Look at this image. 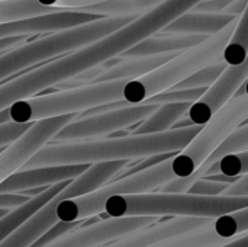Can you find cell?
<instances>
[{
    "mask_svg": "<svg viewBox=\"0 0 248 247\" xmlns=\"http://www.w3.org/2000/svg\"><path fill=\"white\" fill-rule=\"evenodd\" d=\"M201 130V125H193L182 130H170L161 134L46 144L33 156L32 160L26 163L22 170L49 166L94 165L121 160L132 162L164 153L177 154L192 143Z\"/></svg>",
    "mask_w": 248,
    "mask_h": 247,
    "instance_id": "6da1fadb",
    "label": "cell"
},
{
    "mask_svg": "<svg viewBox=\"0 0 248 247\" xmlns=\"http://www.w3.org/2000/svg\"><path fill=\"white\" fill-rule=\"evenodd\" d=\"M208 89H189V90H164L153 98L147 99L145 105H170V103H195L198 102Z\"/></svg>",
    "mask_w": 248,
    "mask_h": 247,
    "instance_id": "f1b7e54d",
    "label": "cell"
},
{
    "mask_svg": "<svg viewBox=\"0 0 248 247\" xmlns=\"http://www.w3.org/2000/svg\"><path fill=\"white\" fill-rule=\"evenodd\" d=\"M234 96H248V80L237 90V93Z\"/></svg>",
    "mask_w": 248,
    "mask_h": 247,
    "instance_id": "b9f144b4",
    "label": "cell"
},
{
    "mask_svg": "<svg viewBox=\"0 0 248 247\" xmlns=\"http://www.w3.org/2000/svg\"><path fill=\"white\" fill-rule=\"evenodd\" d=\"M230 185L227 183H219V182H214V181H208V179H201L198 181L187 194L190 195H199V197H221L225 189Z\"/></svg>",
    "mask_w": 248,
    "mask_h": 247,
    "instance_id": "d6a6232c",
    "label": "cell"
},
{
    "mask_svg": "<svg viewBox=\"0 0 248 247\" xmlns=\"http://www.w3.org/2000/svg\"><path fill=\"white\" fill-rule=\"evenodd\" d=\"M119 55L121 49L110 33L84 48L36 67L0 86V111L16 102L35 98L39 92L65 83Z\"/></svg>",
    "mask_w": 248,
    "mask_h": 247,
    "instance_id": "3957f363",
    "label": "cell"
},
{
    "mask_svg": "<svg viewBox=\"0 0 248 247\" xmlns=\"http://www.w3.org/2000/svg\"><path fill=\"white\" fill-rule=\"evenodd\" d=\"M176 154H171V153H164V154H155V156H150V157H144V159H140L138 162H131L129 166H126L124 170H122V176L119 178H125V176H131V175H135V173H140V172H144V170H148L154 166H158L170 159H173Z\"/></svg>",
    "mask_w": 248,
    "mask_h": 247,
    "instance_id": "1f68e13d",
    "label": "cell"
},
{
    "mask_svg": "<svg viewBox=\"0 0 248 247\" xmlns=\"http://www.w3.org/2000/svg\"><path fill=\"white\" fill-rule=\"evenodd\" d=\"M105 16L78 12V10H62L57 13L35 16L29 19H22L10 23L0 25V39L9 36H31L44 32H62L77 26L87 25L90 22L99 20Z\"/></svg>",
    "mask_w": 248,
    "mask_h": 247,
    "instance_id": "5bb4252c",
    "label": "cell"
},
{
    "mask_svg": "<svg viewBox=\"0 0 248 247\" xmlns=\"http://www.w3.org/2000/svg\"><path fill=\"white\" fill-rule=\"evenodd\" d=\"M179 54L180 52L138 57V58H121L118 64L112 66L110 68H106L92 83H103V82H113V80H135L154 71L155 68L173 60Z\"/></svg>",
    "mask_w": 248,
    "mask_h": 247,
    "instance_id": "d6986e66",
    "label": "cell"
},
{
    "mask_svg": "<svg viewBox=\"0 0 248 247\" xmlns=\"http://www.w3.org/2000/svg\"><path fill=\"white\" fill-rule=\"evenodd\" d=\"M78 114L55 116L32 122L31 127L0 151V183L10 175L22 170L33 156L42 150L52 138L70 122L76 121Z\"/></svg>",
    "mask_w": 248,
    "mask_h": 247,
    "instance_id": "8fae6325",
    "label": "cell"
},
{
    "mask_svg": "<svg viewBox=\"0 0 248 247\" xmlns=\"http://www.w3.org/2000/svg\"><path fill=\"white\" fill-rule=\"evenodd\" d=\"M70 182L71 181L61 182V183H57V185H52V186L46 188L38 197L31 198L26 204H23L22 207H17V208L12 210L6 217L0 218V243L6 237H9L17 227H20L28 218H31L32 215H35L44 205H46L61 191H64L68 186Z\"/></svg>",
    "mask_w": 248,
    "mask_h": 247,
    "instance_id": "ffe728a7",
    "label": "cell"
},
{
    "mask_svg": "<svg viewBox=\"0 0 248 247\" xmlns=\"http://www.w3.org/2000/svg\"><path fill=\"white\" fill-rule=\"evenodd\" d=\"M164 0H108L103 3L86 6L77 9L78 12H87L99 16H131V15H141L154 6L160 4Z\"/></svg>",
    "mask_w": 248,
    "mask_h": 247,
    "instance_id": "603a6c76",
    "label": "cell"
},
{
    "mask_svg": "<svg viewBox=\"0 0 248 247\" xmlns=\"http://www.w3.org/2000/svg\"><path fill=\"white\" fill-rule=\"evenodd\" d=\"M248 6V0H234L222 13L224 15H231V16H241Z\"/></svg>",
    "mask_w": 248,
    "mask_h": 247,
    "instance_id": "f35d334b",
    "label": "cell"
},
{
    "mask_svg": "<svg viewBox=\"0 0 248 247\" xmlns=\"http://www.w3.org/2000/svg\"><path fill=\"white\" fill-rule=\"evenodd\" d=\"M176 175L171 170V159L154 166L148 170L119 178L110 183H106L100 189L71 198L64 199L58 204L55 210V215L58 221L62 223H73V221H81L92 217H96L105 211V204L112 198L118 195H142V194H151L157 192L160 188H163L167 182L173 181Z\"/></svg>",
    "mask_w": 248,
    "mask_h": 247,
    "instance_id": "52a82bcc",
    "label": "cell"
},
{
    "mask_svg": "<svg viewBox=\"0 0 248 247\" xmlns=\"http://www.w3.org/2000/svg\"><path fill=\"white\" fill-rule=\"evenodd\" d=\"M227 67H228V64L221 58L219 61L212 63V64H209V66L198 70L196 73H193L187 79L182 80L180 83H177L176 86H173L171 90L209 89L211 86H214L217 83V80L222 76V73L225 71Z\"/></svg>",
    "mask_w": 248,
    "mask_h": 247,
    "instance_id": "4316f807",
    "label": "cell"
},
{
    "mask_svg": "<svg viewBox=\"0 0 248 247\" xmlns=\"http://www.w3.org/2000/svg\"><path fill=\"white\" fill-rule=\"evenodd\" d=\"M247 80L248 55L240 66H228L217 83L211 86L206 93L190 106L185 118H187L192 125L203 127L230 99L234 98L237 90Z\"/></svg>",
    "mask_w": 248,
    "mask_h": 247,
    "instance_id": "4fadbf2b",
    "label": "cell"
},
{
    "mask_svg": "<svg viewBox=\"0 0 248 247\" xmlns=\"http://www.w3.org/2000/svg\"><path fill=\"white\" fill-rule=\"evenodd\" d=\"M228 240H224L215 234L212 230V221L205 227L182 234L174 236L166 240H160L147 247H221L227 245Z\"/></svg>",
    "mask_w": 248,
    "mask_h": 247,
    "instance_id": "cb8c5ba5",
    "label": "cell"
},
{
    "mask_svg": "<svg viewBox=\"0 0 248 247\" xmlns=\"http://www.w3.org/2000/svg\"><path fill=\"white\" fill-rule=\"evenodd\" d=\"M29 36H9L0 39V54H4L19 45H23V42L28 41Z\"/></svg>",
    "mask_w": 248,
    "mask_h": 247,
    "instance_id": "74e56055",
    "label": "cell"
},
{
    "mask_svg": "<svg viewBox=\"0 0 248 247\" xmlns=\"http://www.w3.org/2000/svg\"><path fill=\"white\" fill-rule=\"evenodd\" d=\"M31 199V197L23 194H15V195H0V210H15L17 207H22Z\"/></svg>",
    "mask_w": 248,
    "mask_h": 247,
    "instance_id": "d590c367",
    "label": "cell"
},
{
    "mask_svg": "<svg viewBox=\"0 0 248 247\" xmlns=\"http://www.w3.org/2000/svg\"><path fill=\"white\" fill-rule=\"evenodd\" d=\"M138 15L109 16L68 31L25 42L0 55V82L54 57L84 48L132 22Z\"/></svg>",
    "mask_w": 248,
    "mask_h": 247,
    "instance_id": "277c9868",
    "label": "cell"
},
{
    "mask_svg": "<svg viewBox=\"0 0 248 247\" xmlns=\"http://www.w3.org/2000/svg\"><path fill=\"white\" fill-rule=\"evenodd\" d=\"M247 122L248 96H234L202 127L192 143L171 159L176 178H186L196 172L235 130Z\"/></svg>",
    "mask_w": 248,
    "mask_h": 247,
    "instance_id": "9c48e42d",
    "label": "cell"
},
{
    "mask_svg": "<svg viewBox=\"0 0 248 247\" xmlns=\"http://www.w3.org/2000/svg\"><path fill=\"white\" fill-rule=\"evenodd\" d=\"M193 103H170L160 105L145 121L128 130L129 135H147V134H161L170 131L174 124L182 119L190 109Z\"/></svg>",
    "mask_w": 248,
    "mask_h": 247,
    "instance_id": "44dd1931",
    "label": "cell"
},
{
    "mask_svg": "<svg viewBox=\"0 0 248 247\" xmlns=\"http://www.w3.org/2000/svg\"><path fill=\"white\" fill-rule=\"evenodd\" d=\"M211 221L212 220L208 218H171L167 221H158L150 227L126 234L122 239L102 247H147L160 240L199 230Z\"/></svg>",
    "mask_w": 248,
    "mask_h": 247,
    "instance_id": "2e32d148",
    "label": "cell"
},
{
    "mask_svg": "<svg viewBox=\"0 0 248 247\" xmlns=\"http://www.w3.org/2000/svg\"><path fill=\"white\" fill-rule=\"evenodd\" d=\"M209 36L205 35H166L157 33L151 38L144 39L142 42L137 44L135 47L125 51L119 58H138V57H151V55H161V54H171V52H183L190 49Z\"/></svg>",
    "mask_w": 248,
    "mask_h": 247,
    "instance_id": "e0dca14e",
    "label": "cell"
},
{
    "mask_svg": "<svg viewBox=\"0 0 248 247\" xmlns=\"http://www.w3.org/2000/svg\"><path fill=\"white\" fill-rule=\"evenodd\" d=\"M29 127L31 124H13V122L0 125V150L7 144H10L13 140H16L19 135H22Z\"/></svg>",
    "mask_w": 248,
    "mask_h": 247,
    "instance_id": "836d02e7",
    "label": "cell"
},
{
    "mask_svg": "<svg viewBox=\"0 0 248 247\" xmlns=\"http://www.w3.org/2000/svg\"><path fill=\"white\" fill-rule=\"evenodd\" d=\"M212 230L218 237L228 242L248 233V207L212 220Z\"/></svg>",
    "mask_w": 248,
    "mask_h": 247,
    "instance_id": "484cf974",
    "label": "cell"
},
{
    "mask_svg": "<svg viewBox=\"0 0 248 247\" xmlns=\"http://www.w3.org/2000/svg\"><path fill=\"white\" fill-rule=\"evenodd\" d=\"M222 197H248V175H243L238 178V181L232 185H230Z\"/></svg>",
    "mask_w": 248,
    "mask_h": 247,
    "instance_id": "8d00e7d4",
    "label": "cell"
},
{
    "mask_svg": "<svg viewBox=\"0 0 248 247\" xmlns=\"http://www.w3.org/2000/svg\"><path fill=\"white\" fill-rule=\"evenodd\" d=\"M248 150V122L241 125L238 130H235L209 157L205 163L214 165L219 159H222L227 154L231 153H238V151H246Z\"/></svg>",
    "mask_w": 248,
    "mask_h": 247,
    "instance_id": "83f0119b",
    "label": "cell"
},
{
    "mask_svg": "<svg viewBox=\"0 0 248 247\" xmlns=\"http://www.w3.org/2000/svg\"><path fill=\"white\" fill-rule=\"evenodd\" d=\"M209 166L212 165H208V163H203L196 172H193L190 176H186V178H174L173 181L167 182L163 188H160L157 192H163V194H187L189 189L201 179L205 178Z\"/></svg>",
    "mask_w": 248,
    "mask_h": 247,
    "instance_id": "f546056e",
    "label": "cell"
},
{
    "mask_svg": "<svg viewBox=\"0 0 248 247\" xmlns=\"http://www.w3.org/2000/svg\"><path fill=\"white\" fill-rule=\"evenodd\" d=\"M234 0H203L192 12L201 13H222Z\"/></svg>",
    "mask_w": 248,
    "mask_h": 247,
    "instance_id": "e575fe53",
    "label": "cell"
},
{
    "mask_svg": "<svg viewBox=\"0 0 248 247\" xmlns=\"http://www.w3.org/2000/svg\"><path fill=\"white\" fill-rule=\"evenodd\" d=\"M248 55V6L240 16L232 36L222 54V60L228 66H240Z\"/></svg>",
    "mask_w": 248,
    "mask_h": 247,
    "instance_id": "d4e9b609",
    "label": "cell"
},
{
    "mask_svg": "<svg viewBox=\"0 0 248 247\" xmlns=\"http://www.w3.org/2000/svg\"><path fill=\"white\" fill-rule=\"evenodd\" d=\"M219 170L225 176H243L248 175V150L231 153L218 160Z\"/></svg>",
    "mask_w": 248,
    "mask_h": 247,
    "instance_id": "4dcf8cb0",
    "label": "cell"
},
{
    "mask_svg": "<svg viewBox=\"0 0 248 247\" xmlns=\"http://www.w3.org/2000/svg\"><path fill=\"white\" fill-rule=\"evenodd\" d=\"M129 80L89 83L74 89L35 96L9 106V119L13 124H32L41 119L81 114L87 109L124 100V87Z\"/></svg>",
    "mask_w": 248,
    "mask_h": 247,
    "instance_id": "8992f818",
    "label": "cell"
},
{
    "mask_svg": "<svg viewBox=\"0 0 248 247\" xmlns=\"http://www.w3.org/2000/svg\"><path fill=\"white\" fill-rule=\"evenodd\" d=\"M247 207L248 197H199L190 194L151 192L112 197L105 204V211L100 218L173 217L215 220Z\"/></svg>",
    "mask_w": 248,
    "mask_h": 247,
    "instance_id": "7a4b0ae2",
    "label": "cell"
},
{
    "mask_svg": "<svg viewBox=\"0 0 248 247\" xmlns=\"http://www.w3.org/2000/svg\"><path fill=\"white\" fill-rule=\"evenodd\" d=\"M238 19V16L224 15V13H201L187 12L177 20L170 23L160 33L166 35H205L211 36L222 31L231 22Z\"/></svg>",
    "mask_w": 248,
    "mask_h": 247,
    "instance_id": "ac0fdd59",
    "label": "cell"
},
{
    "mask_svg": "<svg viewBox=\"0 0 248 247\" xmlns=\"http://www.w3.org/2000/svg\"><path fill=\"white\" fill-rule=\"evenodd\" d=\"M128 165V160L92 165L83 175L71 181L64 191H61L55 198H52L46 205H44L35 215L28 218L9 237H6L0 243V247H29L46 230H49L52 226L58 223L55 210L60 202H62L64 199L83 197L100 189L118 173H121Z\"/></svg>",
    "mask_w": 248,
    "mask_h": 247,
    "instance_id": "ba28073f",
    "label": "cell"
},
{
    "mask_svg": "<svg viewBox=\"0 0 248 247\" xmlns=\"http://www.w3.org/2000/svg\"><path fill=\"white\" fill-rule=\"evenodd\" d=\"M221 247H248V233L247 234H243V236H238L234 240H230L227 245H224V246Z\"/></svg>",
    "mask_w": 248,
    "mask_h": 247,
    "instance_id": "ab89813d",
    "label": "cell"
},
{
    "mask_svg": "<svg viewBox=\"0 0 248 247\" xmlns=\"http://www.w3.org/2000/svg\"><path fill=\"white\" fill-rule=\"evenodd\" d=\"M158 106L157 105H134L129 108L116 109L112 112L100 114L92 118L76 119L65 125L54 138L55 144L61 143H76V141H87V140H97L106 138L110 134L129 130L135 125L145 121Z\"/></svg>",
    "mask_w": 248,
    "mask_h": 247,
    "instance_id": "30bf717a",
    "label": "cell"
},
{
    "mask_svg": "<svg viewBox=\"0 0 248 247\" xmlns=\"http://www.w3.org/2000/svg\"><path fill=\"white\" fill-rule=\"evenodd\" d=\"M90 166L92 165H68L19 170L0 183V195H15L23 191L39 189L42 186H52L61 182L74 181Z\"/></svg>",
    "mask_w": 248,
    "mask_h": 247,
    "instance_id": "9a60e30c",
    "label": "cell"
},
{
    "mask_svg": "<svg viewBox=\"0 0 248 247\" xmlns=\"http://www.w3.org/2000/svg\"><path fill=\"white\" fill-rule=\"evenodd\" d=\"M238 19L231 22L218 33L211 35L202 44L180 52L177 57L167 61L154 71L140 79L129 80L124 87V100L128 102L129 105H141L154 95L171 89L173 86L187 79L198 70L219 61L232 36Z\"/></svg>",
    "mask_w": 248,
    "mask_h": 247,
    "instance_id": "5b68a950",
    "label": "cell"
},
{
    "mask_svg": "<svg viewBox=\"0 0 248 247\" xmlns=\"http://www.w3.org/2000/svg\"><path fill=\"white\" fill-rule=\"evenodd\" d=\"M62 10L65 9L41 4L38 0H0V25Z\"/></svg>",
    "mask_w": 248,
    "mask_h": 247,
    "instance_id": "7402d4cb",
    "label": "cell"
},
{
    "mask_svg": "<svg viewBox=\"0 0 248 247\" xmlns=\"http://www.w3.org/2000/svg\"><path fill=\"white\" fill-rule=\"evenodd\" d=\"M9 122H10V119H9V109L0 111V125L9 124Z\"/></svg>",
    "mask_w": 248,
    "mask_h": 247,
    "instance_id": "60d3db41",
    "label": "cell"
},
{
    "mask_svg": "<svg viewBox=\"0 0 248 247\" xmlns=\"http://www.w3.org/2000/svg\"><path fill=\"white\" fill-rule=\"evenodd\" d=\"M158 223L154 217L108 218L70 231L45 247H102Z\"/></svg>",
    "mask_w": 248,
    "mask_h": 247,
    "instance_id": "7c38bea8",
    "label": "cell"
}]
</instances>
